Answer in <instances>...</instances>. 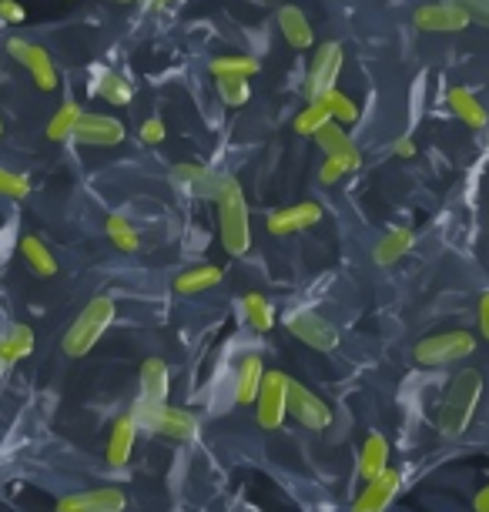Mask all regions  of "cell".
I'll list each match as a JSON object with an SVG mask.
<instances>
[{"label": "cell", "instance_id": "2", "mask_svg": "<svg viewBox=\"0 0 489 512\" xmlns=\"http://www.w3.org/2000/svg\"><path fill=\"white\" fill-rule=\"evenodd\" d=\"M479 395H483V375L476 369H463L453 382H449L443 405H439V432H443L446 439L463 436L469 429Z\"/></svg>", "mask_w": 489, "mask_h": 512}, {"label": "cell", "instance_id": "25", "mask_svg": "<svg viewBox=\"0 0 489 512\" xmlns=\"http://www.w3.org/2000/svg\"><path fill=\"white\" fill-rule=\"evenodd\" d=\"M412 241H416V235H412L409 228H392V231H386V235L379 238V245H376V251H372V262L376 265H396L402 255L412 248Z\"/></svg>", "mask_w": 489, "mask_h": 512}, {"label": "cell", "instance_id": "9", "mask_svg": "<svg viewBox=\"0 0 489 512\" xmlns=\"http://www.w3.org/2000/svg\"><path fill=\"white\" fill-rule=\"evenodd\" d=\"M339 71H342V47L329 41L315 51L312 64H309V77H305V98L309 101H319L325 91L335 88L339 81Z\"/></svg>", "mask_w": 489, "mask_h": 512}, {"label": "cell", "instance_id": "12", "mask_svg": "<svg viewBox=\"0 0 489 512\" xmlns=\"http://www.w3.org/2000/svg\"><path fill=\"white\" fill-rule=\"evenodd\" d=\"M412 21H416L419 31H426V34H456L469 24V17L459 11L456 4H449V0H439V4L416 7Z\"/></svg>", "mask_w": 489, "mask_h": 512}, {"label": "cell", "instance_id": "8", "mask_svg": "<svg viewBox=\"0 0 489 512\" xmlns=\"http://www.w3.org/2000/svg\"><path fill=\"white\" fill-rule=\"evenodd\" d=\"M7 51H11L14 61L21 64L27 74H31V81L41 91H54L57 88V67L51 61V54H47L41 44H31V41H24V37H11Z\"/></svg>", "mask_w": 489, "mask_h": 512}, {"label": "cell", "instance_id": "24", "mask_svg": "<svg viewBox=\"0 0 489 512\" xmlns=\"http://www.w3.org/2000/svg\"><path fill=\"white\" fill-rule=\"evenodd\" d=\"M94 94L114 104V108L131 104V84L124 81L118 71H111V67H98V71H94Z\"/></svg>", "mask_w": 489, "mask_h": 512}, {"label": "cell", "instance_id": "31", "mask_svg": "<svg viewBox=\"0 0 489 512\" xmlns=\"http://www.w3.org/2000/svg\"><path fill=\"white\" fill-rule=\"evenodd\" d=\"M81 114H84V111H81L74 101L61 104V108L54 111L51 124H47V138H51V141H67V138H74V131H78Z\"/></svg>", "mask_w": 489, "mask_h": 512}, {"label": "cell", "instance_id": "34", "mask_svg": "<svg viewBox=\"0 0 489 512\" xmlns=\"http://www.w3.org/2000/svg\"><path fill=\"white\" fill-rule=\"evenodd\" d=\"M215 81H218V98H222L228 108H242V104H248V98H252L245 77H215Z\"/></svg>", "mask_w": 489, "mask_h": 512}, {"label": "cell", "instance_id": "18", "mask_svg": "<svg viewBox=\"0 0 489 512\" xmlns=\"http://www.w3.org/2000/svg\"><path fill=\"white\" fill-rule=\"evenodd\" d=\"M134 439H138V419H134V412H128V415H121V419L114 422L111 439H108V452H104L111 469L128 466V459L134 452Z\"/></svg>", "mask_w": 489, "mask_h": 512}, {"label": "cell", "instance_id": "20", "mask_svg": "<svg viewBox=\"0 0 489 512\" xmlns=\"http://www.w3.org/2000/svg\"><path fill=\"white\" fill-rule=\"evenodd\" d=\"M389 469V442L382 432H369L366 442H362V452H359V476L362 479H376L382 472Z\"/></svg>", "mask_w": 489, "mask_h": 512}, {"label": "cell", "instance_id": "10", "mask_svg": "<svg viewBox=\"0 0 489 512\" xmlns=\"http://www.w3.org/2000/svg\"><path fill=\"white\" fill-rule=\"evenodd\" d=\"M289 415L292 419H299V425H305V429H312V432H322L332 425L329 405L295 379H289Z\"/></svg>", "mask_w": 489, "mask_h": 512}, {"label": "cell", "instance_id": "38", "mask_svg": "<svg viewBox=\"0 0 489 512\" xmlns=\"http://www.w3.org/2000/svg\"><path fill=\"white\" fill-rule=\"evenodd\" d=\"M0 21H4V24H24L27 21L24 4H17V0H0Z\"/></svg>", "mask_w": 489, "mask_h": 512}, {"label": "cell", "instance_id": "13", "mask_svg": "<svg viewBox=\"0 0 489 512\" xmlns=\"http://www.w3.org/2000/svg\"><path fill=\"white\" fill-rule=\"evenodd\" d=\"M128 509V499H124L121 489H88V492H71L57 502L54 512H124Z\"/></svg>", "mask_w": 489, "mask_h": 512}, {"label": "cell", "instance_id": "23", "mask_svg": "<svg viewBox=\"0 0 489 512\" xmlns=\"http://www.w3.org/2000/svg\"><path fill=\"white\" fill-rule=\"evenodd\" d=\"M31 352H34V332L27 325H14L0 335V369L27 359Z\"/></svg>", "mask_w": 489, "mask_h": 512}, {"label": "cell", "instance_id": "16", "mask_svg": "<svg viewBox=\"0 0 489 512\" xmlns=\"http://www.w3.org/2000/svg\"><path fill=\"white\" fill-rule=\"evenodd\" d=\"M322 221V208L315 205V201H299V205H289V208H278L268 215V231L272 235H295V231H305V228H312V225H319Z\"/></svg>", "mask_w": 489, "mask_h": 512}, {"label": "cell", "instance_id": "26", "mask_svg": "<svg viewBox=\"0 0 489 512\" xmlns=\"http://www.w3.org/2000/svg\"><path fill=\"white\" fill-rule=\"evenodd\" d=\"M222 278H225V272L218 265H198V268H188V272H181L175 278V292L178 295H198V292L215 288Z\"/></svg>", "mask_w": 489, "mask_h": 512}, {"label": "cell", "instance_id": "35", "mask_svg": "<svg viewBox=\"0 0 489 512\" xmlns=\"http://www.w3.org/2000/svg\"><path fill=\"white\" fill-rule=\"evenodd\" d=\"M332 121L329 108H325V101H309V108H305L299 118H295V131L299 134H315L319 128Z\"/></svg>", "mask_w": 489, "mask_h": 512}, {"label": "cell", "instance_id": "15", "mask_svg": "<svg viewBox=\"0 0 489 512\" xmlns=\"http://www.w3.org/2000/svg\"><path fill=\"white\" fill-rule=\"evenodd\" d=\"M402 476L396 469H386L382 476L369 479L366 489L359 492L356 502H352V512H386L392 506V499L399 496Z\"/></svg>", "mask_w": 489, "mask_h": 512}, {"label": "cell", "instance_id": "32", "mask_svg": "<svg viewBox=\"0 0 489 512\" xmlns=\"http://www.w3.org/2000/svg\"><path fill=\"white\" fill-rule=\"evenodd\" d=\"M104 231H108L111 245L121 248V251H138V245H141L138 228H134L131 221L121 218V215H108V221H104Z\"/></svg>", "mask_w": 489, "mask_h": 512}, {"label": "cell", "instance_id": "39", "mask_svg": "<svg viewBox=\"0 0 489 512\" xmlns=\"http://www.w3.org/2000/svg\"><path fill=\"white\" fill-rule=\"evenodd\" d=\"M165 121H161V118H148L145 124H141V141H145V144H161V141H165Z\"/></svg>", "mask_w": 489, "mask_h": 512}, {"label": "cell", "instance_id": "29", "mask_svg": "<svg viewBox=\"0 0 489 512\" xmlns=\"http://www.w3.org/2000/svg\"><path fill=\"white\" fill-rule=\"evenodd\" d=\"M208 71H212V77H245L248 81V77H255L262 71V64L248 54H228V57H215V61L208 64Z\"/></svg>", "mask_w": 489, "mask_h": 512}, {"label": "cell", "instance_id": "3", "mask_svg": "<svg viewBox=\"0 0 489 512\" xmlns=\"http://www.w3.org/2000/svg\"><path fill=\"white\" fill-rule=\"evenodd\" d=\"M114 322V298L98 295L84 305V312L74 318L71 328L64 332V352L71 359H84L94 345L101 342V335L108 332V325Z\"/></svg>", "mask_w": 489, "mask_h": 512}, {"label": "cell", "instance_id": "45", "mask_svg": "<svg viewBox=\"0 0 489 512\" xmlns=\"http://www.w3.org/2000/svg\"><path fill=\"white\" fill-rule=\"evenodd\" d=\"M118 4H134V0H118Z\"/></svg>", "mask_w": 489, "mask_h": 512}, {"label": "cell", "instance_id": "21", "mask_svg": "<svg viewBox=\"0 0 489 512\" xmlns=\"http://www.w3.org/2000/svg\"><path fill=\"white\" fill-rule=\"evenodd\" d=\"M278 27H282V37L295 47V51H305V47H312V41H315L309 17L292 4L278 11Z\"/></svg>", "mask_w": 489, "mask_h": 512}, {"label": "cell", "instance_id": "44", "mask_svg": "<svg viewBox=\"0 0 489 512\" xmlns=\"http://www.w3.org/2000/svg\"><path fill=\"white\" fill-rule=\"evenodd\" d=\"M168 4H171V0H151V7H155V11H165Z\"/></svg>", "mask_w": 489, "mask_h": 512}, {"label": "cell", "instance_id": "36", "mask_svg": "<svg viewBox=\"0 0 489 512\" xmlns=\"http://www.w3.org/2000/svg\"><path fill=\"white\" fill-rule=\"evenodd\" d=\"M31 195V181H27L24 175H17V171H7L0 168V198H14L21 201Z\"/></svg>", "mask_w": 489, "mask_h": 512}, {"label": "cell", "instance_id": "14", "mask_svg": "<svg viewBox=\"0 0 489 512\" xmlns=\"http://www.w3.org/2000/svg\"><path fill=\"white\" fill-rule=\"evenodd\" d=\"M312 138L325 151V158H339L345 164V171H359L362 168V154H359L356 144H352L349 134H345V124L329 121L325 128L315 131Z\"/></svg>", "mask_w": 489, "mask_h": 512}, {"label": "cell", "instance_id": "42", "mask_svg": "<svg viewBox=\"0 0 489 512\" xmlns=\"http://www.w3.org/2000/svg\"><path fill=\"white\" fill-rule=\"evenodd\" d=\"M396 154H399V158H412V154H416V141H412V138H399L396 141Z\"/></svg>", "mask_w": 489, "mask_h": 512}, {"label": "cell", "instance_id": "6", "mask_svg": "<svg viewBox=\"0 0 489 512\" xmlns=\"http://www.w3.org/2000/svg\"><path fill=\"white\" fill-rule=\"evenodd\" d=\"M255 415L262 429H278L289 419V375L285 372H265L262 389L255 399Z\"/></svg>", "mask_w": 489, "mask_h": 512}, {"label": "cell", "instance_id": "30", "mask_svg": "<svg viewBox=\"0 0 489 512\" xmlns=\"http://www.w3.org/2000/svg\"><path fill=\"white\" fill-rule=\"evenodd\" d=\"M242 312H245V322L255 328V332H272V325H275V308L272 302H268L265 295H245L242 298Z\"/></svg>", "mask_w": 489, "mask_h": 512}, {"label": "cell", "instance_id": "46", "mask_svg": "<svg viewBox=\"0 0 489 512\" xmlns=\"http://www.w3.org/2000/svg\"><path fill=\"white\" fill-rule=\"evenodd\" d=\"M0 134H4V121H0Z\"/></svg>", "mask_w": 489, "mask_h": 512}, {"label": "cell", "instance_id": "19", "mask_svg": "<svg viewBox=\"0 0 489 512\" xmlns=\"http://www.w3.org/2000/svg\"><path fill=\"white\" fill-rule=\"evenodd\" d=\"M262 379H265L262 359H258L255 352H248L242 359V365H238V375H235V402L252 405L258 399V389H262Z\"/></svg>", "mask_w": 489, "mask_h": 512}, {"label": "cell", "instance_id": "5", "mask_svg": "<svg viewBox=\"0 0 489 512\" xmlns=\"http://www.w3.org/2000/svg\"><path fill=\"white\" fill-rule=\"evenodd\" d=\"M476 349V338L469 332H439L429 335L423 342L412 349V359L419 365H429V369H439V365H453L466 355H473Z\"/></svg>", "mask_w": 489, "mask_h": 512}, {"label": "cell", "instance_id": "17", "mask_svg": "<svg viewBox=\"0 0 489 512\" xmlns=\"http://www.w3.org/2000/svg\"><path fill=\"white\" fill-rule=\"evenodd\" d=\"M171 178H175L178 188H185L188 195H198V198H212L218 195V185H222V175H215V171L201 168V164H175V171H171Z\"/></svg>", "mask_w": 489, "mask_h": 512}, {"label": "cell", "instance_id": "27", "mask_svg": "<svg viewBox=\"0 0 489 512\" xmlns=\"http://www.w3.org/2000/svg\"><path fill=\"white\" fill-rule=\"evenodd\" d=\"M168 365L161 359H148L141 365V399H151V402H168Z\"/></svg>", "mask_w": 489, "mask_h": 512}, {"label": "cell", "instance_id": "28", "mask_svg": "<svg viewBox=\"0 0 489 512\" xmlns=\"http://www.w3.org/2000/svg\"><path fill=\"white\" fill-rule=\"evenodd\" d=\"M21 255H24V262L31 265L34 275H41V278L57 275V258L51 255V248H47L41 238H34V235L21 238Z\"/></svg>", "mask_w": 489, "mask_h": 512}, {"label": "cell", "instance_id": "4", "mask_svg": "<svg viewBox=\"0 0 489 512\" xmlns=\"http://www.w3.org/2000/svg\"><path fill=\"white\" fill-rule=\"evenodd\" d=\"M131 412H134V419H138V429H148V432H155V436H165L175 442H191L198 436L195 415L185 409H175V405H168V402L138 399Z\"/></svg>", "mask_w": 489, "mask_h": 512}, {"label": "cell", "instance_id": "37", "mask_svg": "<svg viewBox=\"0 0 489 512\" xmlns=\"http://www.w3.org/2000/svg\"><path fill=\"white\" fill-rule=\"evenodd\" d=\"M449 4H456L473 24L489 27V0H449Z\"/></svg>", "mask_w": 489, "mask_h": 512}, {"label": "cell", "instance_id": "22", "mask_svg": "<svg viewBox=\"0 0 489 512\" xmlns=\"http://www.w3.org/2000/svg\"><path fill=\"white\" fill-rule=\"evenodd\" d=\"M446 101H449V111H453L463 124H469V128H486V124H489V114H486L483 104H479V98L473 91L449 88Z\"/></svg>", "mask_w": 489, "mask_h": 512}, {"label": "cell", "instance_id": "11", "mask_svg": "<svg viewBox=\"0 0 489 512\" xmlns=\"http://www.w3.org/2000/svg\"><path fill=\"white\" fill-rule=\"evenodd\" d=\"M74 138H78V144H88V148H118L128 138V131L118 118H108V114H81Z\"/></svg>", "mask_w": 489, "mask_h": 512}, {"label": "cell", "instance_id": "7", "mask_svg": "<svg viewBox=\"0 0 489 512\" xmlns=\"http://www.w3.org/2000/svg\"><path fill=\"white\" fill-rule=\"evenodd\" d=\"M285 328L315 352H332L335 345H339V332H335V325L325 322L322 315L309 312V308H299V312L285 315Z\"/></svg>", "mask_w": 489, "mask_h": 512}, {"label": "cell", "instance_id": "41", "mask_svg": "<svg viewBox=\"0 0 489 512\" xmlns=\"http://www.w3.org/2000/svg\"><path fill=\"white\" fill-rule=\"evenodd\" d=\"M476 318H479V332H483V338L489 342V292L479 298V312H476Z\"/></svg>", "mask_w": 489, "mask_h": 512}, {"label": "cell", "instance_id": "43", "mask_svg": "<svg viewBox=\"0 0 489 512\" xmlns=\"http://www.w3.org/2000/svg\"><path fill=\"white\" fill-rule=\"evenodd\" d=\"M473 509H476V512H489V482H486L483 489L476 492V499H473Z\"/></svg>", "mask_w": 489, "mask_h": 512}, {"label": "cell", "instance_id": "1", "mask_svg": "<svg viewBox=\"0 0 489 512\" xmlns=\"http://www.w3.org/2000/svg\"><path fill=\"white\" fill-rule=\"evenodd\" d=\"M218 235H222V248L232 258H242L252 251V225H248V205L242 198V188L232 175H222L218 185Z\"/></svg>", "mask_w": 489, "mask_h": 512}, {"label": "cell", "instance_id": "33", "mask_svg": "<svg viewBox=\"0 0 489 512\" xmlns=\"http://www.w3.org/2000/svg\"><path fill=\"white\" fill-rule=\"evenodd\" d=\"M319 101H325V108H329V114H332V121H339V124H356V118H359V108H356V101L352 98H345L342 91H325Z\"/></svg>", "mask_w": 489, "mask_h": 512}, {"label": "cell", "instance_id": "40", "mask_svg": "<svg viewBox=\"0 0 489 512\" xmlns=\"http://www.w3.org/2000/svg\"><path fill=\"white\" fill-rule=\"evenodd\" d=\"M345 175V164L339 161V158H325V164H322V171H319V181L322 185H335Z\"/></svg>", "mask_w": 489, "mask_h": 512}]
</instances>
